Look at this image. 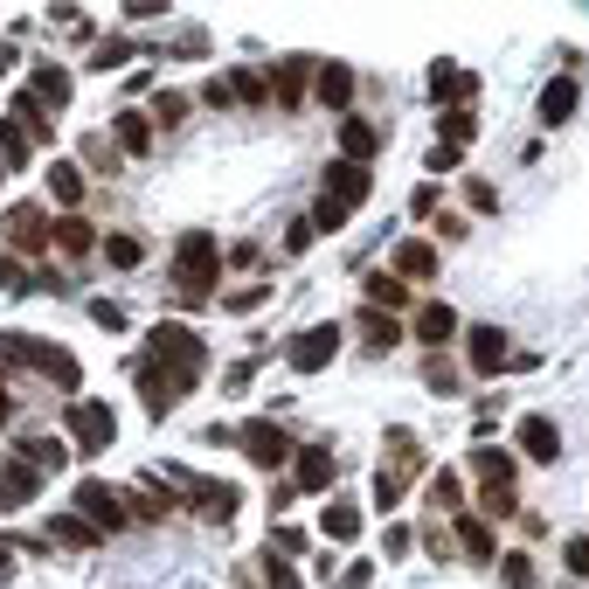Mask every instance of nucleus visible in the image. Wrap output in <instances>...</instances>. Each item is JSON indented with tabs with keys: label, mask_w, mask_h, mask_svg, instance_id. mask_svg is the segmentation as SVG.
<instances>
[{
	"label": "nucleus",
	"mask_w": 589,
	"mask_h": 589,
	"mask_svg": "<svg viewBox=\"0 0 589 589\" xmlns=\"http://www.w3.org/2000/svg\"><path fill=\"white\" fill-rule=\"evenodd\" d=\"M201 375H208V347H201V333H195V327H181V319H160L154 340H146V354H139V403H146V416L181 409L187 395L201 389Z\"/></svg>",
	"instance_id": "f257e3e1"
},
{
	"label": "nucleus",
	"mask_w": 589,
	"mask_h": 589,
	"mask_svg": "<svg viewBox=\"0 0 589 589\" xmlns=\"http://www.w3.org/2000/svg\"><path fill=\"white\" fill-rule=\"evenodd\" d=\"M375 195V174H368V167H354V160H333L327 167V181H319V208H312V230H347V216H354V208L360 201H368Z\"/></svg>",
	"instance_id": "f03ea898"
},
{
	"label": "nucleus",
	"mask_w": 589,
	"mask_h": 589,
	"mask_svg": "<svg viewBox=\"0 0 589 589\" xmlns=\"http://www.w3.org/2000/svg\"><path fill=\"white\" fill-rule=\"evenodd\" d=\"M430 465V451H424V437L416 430H389V458L375 465V506L395 513L409 500V486H416V471Z\"/></svg>",
	"instance_id": "7ed1b4c3"
},
{
	"label": "nucleus",
	"mask_w": 589,
	"mask_h": 589,
	"mask_svg": "<svg viewBox=\"0 0 589 589\" xmlns=\"http://www.w3.org/2000/svg\"><path fill=\"white\" fill-rule=\"evenodd\" d=\"M216 271H222V243L208 236V230H187L174 243V292L187 298V306H201L208 284H216Z\"/></svg>",
	"instance_id": "20e7f679"
},
{
	"label": "nucleus",
	"mask_w": 589,
	"mask_h": 589,
	"mask_svg": "<svg viewBox=\"0 0 589 589\" xmlns=\"http://www.w3.org/2000/svg\"><path fill=\"white\" fill-rule=\"evenodd\" d=\"M0 360H22V368L49 375L56 389H84L77 354H70V347H49V340H35V333H0Z\"/></svg>",
	"instance_id": "39448f33"
},
{
	"label": "nucleus",
	"mask_w": 589,
	"mask_h": 589,
	"mask_svg": "<svg viewBox=\"0 0 589 589\" xmlns=\"http://www.w3.org/2000/svg\"><path fill=\"white\" fill-rule=\"evenodd\" d=\"M63 437H70V451L98 458V451L119 444V409L98 403V395H70V409H63Z\"/></svg>",
	"instance_id": "423d86ee"
},
{
	"label": "nucleus",
	"mask_w": 589,
	"mask_h": 589,
	"mask_svg": "<svg viewBox=\"0 0 589 589\" xmlns=\"http://www.w3.org/2000/svg\"><path fill=\"white\" fill-rule=\"evenodd\" d=\"M236 444H243V458L263 465V471H278V465H292V430L278 424V416H250V424H236Z\"/></svg>",
	"instance_id": "0eeeda50"
},
{
	"label": "nucleus",
	"mask_w": 589,
	"mask_h": 589,
	"mask_svg": "<svg viewBox=\"0 0 589 589\" xmlns=\"http://www.w3.org/2000/svg\"><path fill=\"white\" fill-rule=\"evenodd\" d=\"M42 243H56V222H49L35 201H14L8 216H0V250H8V257H22V250H42Z\"/></svg>",
	"instance_id": "6e6552de"
},
{
	"label": "nucleus",
	"mask_w": 589,
	"mask_h": 589,
	"mask_svg": "<svg viewBox=\"0 0 589 589\" xmlns=\"http://www.w3.org/2000/svg\"><path fill=\"white\" fill-rule=\"evenodd\" d=\"M167 486L174 492H187V500H195V513H208V520H230V513L243 506V492L230 486V479H195V471H167Z\"/></svg>",
	"instance_id": "1a4fd4ad"
},
{
	"label": "nucleus",
	"mask_w": 589,
	"mask_h": 589,
	"mask_svg": "<svg viewBox=\"0 0 589 589\" xmlns=\"http://www.w3.org/2000/svg\"><path fill=\"white\" fill-rule=\"evenodd\" d=\"M340 333H347V327H306V333H292V340H284V368H292V375H319V368H333Z\"/></svg>",
	"instance_id": "9d476101"
},
{
	"label": "nucleus",
	"mask_w": 589,
	"mask_h": 589,
	"mask_svg": "<svg viewBox=\"0 0 589 589\" xmlns=\"http://www.w3.org/2000/svg\"><path fill=\"white\" fill-rule=\"evenodd\" d=\"M77 513H84L90 527H98V535H119V527L132 520L125 492H119V486H105V479H84V486H77Z\"/></svg>",
	"instance_id": "9b49d317"
},
{
	"label": "nucleus",
	"mask_w": 589,
	"mask_h": 589,
	"mask_svg": "<svg viewBox=\"0 0 589 589\" xmlns=\"http://www.w3.org/2000/svg\"><path fill=\"white\" fill-rule=\"evenodd\" d=\"M513 444H520V458L555 465L562 458V424L555 416H520V424H513Z\"/></svg>",
	"instance_id": "f8f14e48"
},
{
	"label": "nucleus",
	"mask_w": 589,
	"mask_h": 589,
	"mask_svg": "<svg viewBox=\"0 0 589 589\" xmlns=\"http://www.w3.org/2000/svg\"><path fill=\"white\" fill-rule=\"evenodd\" d=\"M465 360H471V375H500L506 360H513V340L500 333V327H465Z\"/></svg>",
	"instance_id": "ddd939ff"
},
{
	"label": "nucleus",
	"mask_w": 589,
	"mask_h": 589,
	"mask_svg": "<svg viewBox=\"0 0 589 589\" xmlns=\"http://www.w3.org/2000/svg\"><path fill=\"white\" fill-rule=\"evenodd\" d=\"M389 271H395V278H409V284H430L437 271H444V257H437V243L409 236V243H395V250H389Z\"/></svg>",
	"instance_id": "4468645a"
},
{
	"label": "nucleus",
	"mask_w": 589,
	"mask_h": 589,
	"mask_svg": "<svg viewBox=\"0 0 589 589\" xmlns=\"http://www.w3.org/2000/svg\"><path fill=\"white\" fill-rule=\"evenodd\" d=\"M28 500H42V471L22 458H0V513H22Z\"/></svg>",
	"instance_id": "2eb2a0df"
},
{
	"label": "nucleus",
	"mask_w": 589,
	"mask_h": 589,
	"mask_svg": "<svg viewBox=\"0 0 589 589\" xmlns=\"http://www.w3.org/2000/svg\"><path fill=\"white\" fill-rule=\"evenodd\" d=\"M292 471H298V479H292L298 492H327L333 471H340V465H333V444H298V451H292Z\"/></svg>",
	"instance_id": "dca6fc26"
},
{
	"label": "nucleus",
	"mask_w": 589,
	"mask_h": 589,
	"mask_svg": "<svg viewBox=\"0 0 589 589\" xmlns=\"http://www.w3.org/2000/svg\"><path fill=\"white\" fill-rule=\"evenodd\" d=\"M458 333H465V327H458V312H451V306H437V298H430L424 312H416V340H424L430 354H444V347H451V340H458Z\"/></svg>",
	"instance_id": "f3484780"
},
{
	"label": "nucleus",
	"mask_w": 589,
	"mask_h": 589,
	"mask_svg": "<svg viewBox=\"0 0 589 589\" xmlns=\"http://www.w3.org/2000/svg\"><path fill=\"white\" fill-rule=\"evenodd\" d=\"M312 98L327 105V111H347V98H354V70H347V63H319V70H312Z\"/></svg>",
	"instance_id": "a211bd4d"
},
{
	"label": "nucleus",
	"mask_w": 589,
	"mask_h": 589,
	"mask_svg": "<svg viewBox=\"0 0 589 589\" xmlns=\"http://www.w3.org/2000/svg\"><path fill=\"white\" fill-rule=\"evenodd\" d=\"M458 548H465V562H500V535L479 513H458Z\"/></svg>",
	"instance_id": "6ab92c4d"
},
{
	"label": "nucleus",
	"mask_w": 589,
	"mask_h": 589,
	"mask_svg": "<svg viewBox=\"0 0 589 589\" xmlns=\"http://www.w3.org/2000/svg\"><path fill=\"white\" fill-rule=\"evenodd\" d=\"M340 154H347L354 167H368L375 154H382V132H375L368 119H340Z\"/></svg>",
	"instance_id": "aec40b11"
},
{
	"label": "nucleus",
	"mask_w": 589,
	"mask_h": 589,
	"mask_svg": "<svg viewBox=\"0 0 589 589\" xmlns=\"http://www.w3.org/2000/svg\"><path fill=\"white\" fill-rule=\"evenodd\" d=\"M312 56H292V63H284V77H271V98H278V111H292L298 98H306V84H312Z\"/></svg>",
	"instance_id": "412c9836"
},
{
	"label": "nucleus",
	"mask_w": 589,
	"mask_h": 589,
	"mask_svg": "<svg viewBox=\"0 0 589 589\" xmlns=\"http://www.w3.org/2000/svg\"><path fill=\"white\" fill-rule=\"evenodd\" d=\"M49 541H56V548H98L105 535L84 520V513H56V520H49Z\"/></svg>",
	"instance_id": "4be33fe9"
},
{
	"label": "nucleus",
	"mask_w": 589,
	"mask_h": 589,
	"mask_svg": "<svg viewBox=\"0 0 589 589\" xmlns=\"http://www.w3.org/2000/svg\"><path fill=\"white\" fill-rule=\"evenodd\" d=\"M437 132H444L437 146H458V154H465V146L479 139V111H465V105H444V119H437Z\"/></svg>",
	"instance_id": "5701e85b"
},
{
	"label": "nucleus",
	"mask_w": 589,
	"mask_h": 589,
	"mask_svg": "<svg viewBox=\"0 0 589 589\" xmlns=\"http://www.w3.org/2000/svg\"><path fill=\"white\" fill-rule=\"evenodd\" d=\"M14 458H22V465H35V471L49 479V471H63V465H70V444H56V437H28V444L14 451Z\"/></svg>",
	"instance_id": "b1692460"
},
{
	"label": "nucleus",
	"mask_w": 589,
	"mask_h": 589,
	"mask_svg": "<svg viewBox=\"0 0 589 589\" xmlns=\"http://www.w3.org/2000/svg\"><path fill=\"white\" fill-rule=\"evenodd\" d=\"M28 98H35V105H42V111H49V105H56V111H63V105H70V70H56V63H42V70H35V84H28Z\"/></svg>",
	"instance_id": "393cba45"
},
{
	"label": "nucleus",
	"mask_w": 589,
	"mask_h": 589,
	"mask_svg": "<svg viewBox=\"0 0 589 589\" xmlns=\"http://www.w3.org/2000/svg\"><path fill=\"white\" fill-rule=\"evenodd\" d=\"M576 119V77H555L541 90V125H568Z\"/></svg>",
	"instance_id": "a878e982"
},
{
	"label": "nucleus",
	"mask_w": 589,
	"mask_h": 589,
	"mask_svg": "<svg viewBox=\"0 0 589 589\" xmlns=\"http://www.w3.org/2000/svg\"><path fill=\"white\" fill-rule=\"evenodd\" d=\"M111 132H119L125 154H154V119H146V111H119V119H111Z\"/></svg>",
	"instance_id": "bb28decb"
},
{
	"label": "nucleus",
	"mask_w": 589,
	"mask_h": 589,
	"mask_svg": "<svg viewBox=\"0 0 589 589\" xmlns=\"http://www.w3.org/2000/svg\"><path fill=\"white\" fill-rule=\"evenodd\" d=\"M360 292H368V306H375V312H395V306L409 298V284L395 278V271H368V284H360Z\"/></svg>",
	"instance_id": "cd10ccee"
},
{
	"label": "nucleus",
	"mask_w": 589,
	"mask_h": 589,
	"mask_svg": "<svg viewBox=\"0 0 589 589\" xmlns=\"http://www.w3.org/2000/svg\"><path fill=\"white\" fill-rule=\"evenodd\" d=\"M319 527H327V541H354V535H360V506H354V500H327Z\"/></svg>",
	"instance_id": "c85d7f7f"
},
{
	"label": "nucleus",
	"mask_w": 589,
	"mask_h": 589,
	"mask_svg": "<svg viewBox=\"0 0 589 589\" xmlns=\"http://www.w3.org/2000/svg\"><path fill=\"white\" fill-rule=\"evenodd\" d=\"M28 146H35V132H28L22 119H0V167H8V174L28 160Z\"/></svg>",
	"instance_id": "c756f323"
},
{
	"label": "nucleus",
	"mask_w": 589,
	"mask_h": 589,
	"mask_svg": "<svg viewBox=\"0 0 589 589\" xmlns=\"http://www.w3.org/2000/svg\"><path fill=\"white\" fill-rule=\"evenodd\" d=\"M49 201H63V208H77V201H84V174H77L70 160H56V167H49Z\"/></svg>",
	"instance_id": "7c9ffc66"
},
{
	"label": "nucleus",
	"mask_w": 589,
	"mask_h": 589,
	"mask_svg": "<svg viewBox=\"0 0 589 589\" xmlns=\"http://www.w3.org/2000/svg\"><path fill=\"white\" fill-rule=\"evenodd\" d=\"M354 333H368V347H395V340H403V327H395V312H360L354 319Z\"/></svg>",
	"instance_id": "2f4dec72"
},
{
	"label": "nucleus",
	"mask_w": 589,
	"mask_h": 589,
	"mask_svg": "<svg viewBox=\"0 0 589 589\" xmlns=\"http://www.w3.org/2000/svg\"><path fill=\"white\" fill-rule=\"evenodd\" d=\"M56 250H70V257L98 250V230H90V222H77V216H63V222H56Z\"/></svg>",
	"instance_id": "473e14b6"
},
{
	"label": "nucleus",
	"mask_w": 589,
	"mask_h": 589,
	"mask_svg": "<svg viewBox=\"0 0 589 589\" xmlns=\"http://www.w3.org/2000/svg\"><path fill=\"white\" fill-rule=\"evenodd\" d=\"M471 471H479L486 486H513V458H506V451H492V444L471 451Z\"/></svg>",
	"instance_id": "72a5a7b5"
},
{
	"label": "nucleus",
	"mask_w": 589,
	"mask_h": 589,
	"mask_svg": "<svg viewBox=\"0 0 589 589\" xmlns=\"http://www.w3.org/2000/svg\"><path fill=\"white\" fill-rule=\"evenodd\" d=\"M430 506H444V513H458L465 506V479H458V471H430Z\"/></svg>",
	"instance_id": "f704fd0d"
},
{
	"label": "nucleus",
	"mask_w": 589,
	"mask_h": 589,
	"mask_svg": "<svg viewBox=\"0 0 589 589\" xmlns=\"http://www.w3.org/2000/svg\"><path fill=\"white\" fill-rule=\"evenodd\" d=\"M506 513H520L513 486H486V492H479V520H506Z\"/></svg>",
	"instance_id": "c9c22d12"
},
{
	"label": "nucleus",
	"mask_w": 589,
	"mask_h": 589,
	"mask_svg": "<svg viewBox=\"0 0 589 589\" xmlns=\"http://www.w3.org/2000/svg\"><path fill=\"white\" fill-rule=\"evenodd\" d=\"M230 90H236L243 105H263V98H271V77H263V70H236V77H230Z\"/></svg>",
	"instance_id": "e433bc0d"
},
{
	"label": "nucleus",
	"mask_w": 589,
	"mask_h": 589,
	"mask_svg": "<svg viewBox=\"0 0 589 589\" xmlns=\"http://www.w3.org/2000/svg\"><path fill=\"white\" fill-rule=\"evenodd\" d=\"M98 250H105L111 263H119V271H132V263H139V257H146V243H139V236H105V243H98Z\"/></svg>",
	"instance_id": "4c0bfd02"
},
{
	"label": "nucleus",
	"mask_w": 589,
	"mask_h": 589,
	"mask_svg": "<svg viewBox=\"0 0 589 589\" xmlns=\"http://www.w3.org/2000/svg\"><path fill=\"white\" fill-rule=\"evenodd\" d=\"M146 119H154V125H181L187 119V98H181V90H160V98L146 105Z\"/></svg>",
	"instance_id": "58836bf2"
},
{
	"label": "nucleus",
	"mask_w": 589,
	"mask_h": 589,
	"mask_svg": "<svg viewBox=\"0 0 589 589\" xmlns=\"http://www.w3.org/2000/svg\"><path fill=\"white\" fill-rule=\"evenodd\" d=\"M500 582H506V589H535V562H527L520 548H513V555H500Z\"/></svg>",
	"instance_id": "ea45409f"
},
{
	"label": "nucleus",
	"mask_w": 589,
	"mask_h": 589,
	"mask_svg": "<svg viewBox=\"0 0 589 589\" xmlns=\"http://www.w3.org/2000/svg\"><path fill=\"white\" fill-rule=\"evenodd\" d=\"M562 568H568L576 582H589V535H568V541H562Z\"/></svg>",
	"instance_id": "a19ab883"
},
{
	"label": "nucleus",
	"mask_w": 589,
	"mask_h": 589,
	"mask_svg": "<svg viewBox=\"0 0 589 589\" xmlns=\"http://www.w3.org/2000/svg\"><path fill=\"white\" fill-rule=\"evenodd\" d=\"M430 90H437V105H444V98H465V90H471V77H458L451 63H437V70H430Z\"/></svg>",
	"instance_id": "79ce46f5"
},
{
	"label": "nucleus",
	"mask_w": 589,
	"mask_h": 589,
	"mask_svg": "<svg viewBox=\"0 0 589 589\" xmlns=\"http://www.w3.org/2000/svg\"><path fill=\"white\" fill-rule=\"evenodd\" d=\"M424 389H430V395H458V375H451V360H437V354H430V368H424Z\"/></svg>",
	"instance_id": "37998d69"
},
{
	"label": "nucleus",
	"mask_w": 589,
	"mask_h": 589,
	"mask_svg": "<svg viewBox=\"0 0 589 589\" xmlns=\"http://www.w3.org/2000/svg\"><path fill=\"white\" fill-rule=\"evenodd\" d=\"M263 298H271V284H243V292H230V298H222V312H257Z\"/></svg>",
	"instance_id": "c03bdc74"
},
{
	"label": "nucleus",
	"mask_w": 589,
	"mask_h": 589,
	"mask_svg": "<svg viewBox=\"0 0 589 589\" xmlns=\"http://www.w3.org/2000/svg\"><path fill=\"white\" fill-rule=\"evenodd\" d=\"M90 319H98L105 333H125V306H119V298H90Z\"/></svg>",
	"instance_id": "a18cd8bd"
},
{
	"label": "nucleus",
	"mask_w": 589,
	"mask_h": 589,
	"mask_svg": "<svg viewBox=\"0 0 589 589\" xmlns=\"http://www.w3.org/2000/svg\"><path fill=\"white\" fill-rule=\"evenodd\" d=\"M132 56V42H119V35H111V42H98V56H90V70H119Z\"/></svg>",
	"instance_id": "49530a36"
},
{
	"label": "nucleus",
	"mask_w": 589,
	"mask_h": 589,
	"mask_svg": "<svg viewBox=\"0 0 589 589\" xmlns=\"http://www.w3.org/2000/svg\"><path fill=\"white\" fill-rule=\"evenodd\" d=\"M430 174H458V167H465V154H458V146H430Z\"/></svg>",
	"instance_id": "de8ad7c7"
},
{
	"label": "nucleus",
	"mask_w": 589,
	"mask_h": 589,
	"mask_svg": "<svg viewBox=\"0 0 589 589\" xmlns=\"http://www.w3.org/2000/svg\"><path fill=\"white\" fill-rule=\"evenodd\" d=\"M201 105H216V111H230V105H236V90H230V77H208V84H201Z\"/></svg>",
	"instance_id": "09e8293b"
},
{
	"label": "nucleus",
	"mask_w": 589,
	"mask_h": 589,
	"mask_svg": "<svg viewBox=\"0 0 589 589\" xmlns=\"http://www.w3.org/2000/svg\"><path fill=\"white\" fill-rule=\"evenodd\" d=\"M465 201L479 208V216H492V208H500V187H492V181H471V187H465Z\"/></svg>",
	"instance_id": "8fccbe9b"
},
{
	"label": "nucleus",
	"mask_w": 589,
	"mask_h": 589,
	"mask_svg": "<svg viewBox=\"0 0 589 589\" xmlns=\"http://www.w3.org/2000/svg\"><path fill=\"white\" fill-rule=\"evenodd\" d=\"M22 284H28V271H22V257H8V250H0V292H22Z\"/></svg>",
	"instance_id": "3c124183"
},
{
	"label": "nucleus",
	"mask_w": 589,
	"mask_h": 589,
	"mask_svg": "<svg viewBox=\"0 0 589 589\" xmlns=\"http://www.w3.org/2000/svg\"><path fill=\"white\" fill-rule=\"evenodd\" d=\"M263 576H271V589H298V576H292V562H284V555L263 562Z\"/></svg>",
	"instance_id": "603ef678"
},
{
	"label": "nucleus",
	"mask_w": 589,
	"mask_h": 589,
	"mask_svg": "<svg viewBox=\"0 0 589 589\" xmlns=\"http://www.w3.org/2000/svg\"><path fill=\"white\" fill-rule=\"evenodd\" d=\"M312 236H319L312 222H292V230H284V250H292V257H298V250H312Z\"/></svg>",
	"instance_id": "864d4df0"
},
{
	"label": "nucleus",
	"mask_w": 589,
	"mask_h": 589,
	"mask_svg": "<svg viewBox=\"0 0 589 589\" xmlns=\"http://www.w3.org/2000/svg\"><path fill=\"white\" fill-rule=\"evenodd\" d=\"M382 548H389V562H395V555H409V527H403V520H395V527H389V535H382Z\"/></svg>",
	"instance_id": "5fc2aeb1"
},
{
	"label": "nucleus",
	"mask_w": 589,
	"mask_h": 589,
	"mask_svg": "<svg viewBox=\"0 0 589 589\" xmlns=\"http://www.w3.org/2000/svg\"><path fill=\"white\" fill-rule=\"evenodd\" d=\"M14 409V395H8V360H0V416Z\"/></svg>",
	"instance_id": "6e6d98bb"
},
{
	"label": "nucleus",
	"mask_w": 589,
	"mask_h": 589,
	"mask_svg": "<svg viewBox=\"0 0 589 589\" xmlns=\"http://www.w3.org/2000/svg\"><path fill=\"white\" fill-rule=\"evenodd\" d=\"M8 70H14V49H8V42H0V77H8Z\"/></svg>",
	"instance_id": "4d7b16f0"
},
{
	"label": "nucleus",
	"mask_w": 589,
	"mask_h": 589,
	"mask_svg": "<svg viewBox=\"0 0 589 589\" xmlns=\"http://www.w3.org/2000/svg\"><path fill=\"white\" fill-rule=\"evenodd\" d=\"M8 555H14V548H8V541H0V576H8Z\"/></svg>",
	"instance_id": "13d9d810"
},
{
	"label": "nucleus",
	"mask_w": 589,
	"mask_h": 589,
	"mask_svg": "<svg viewBox=\"0 0 589 589\" xmlns=\"http://www.w3.org/2000/svg\"><path fill=\"white\" fill-rule=\"evenodd\" d=\"M0 181H8V167H0Z\"/></svg>",
	"instance_id": "bf43d9fd"
}]
</instances>
